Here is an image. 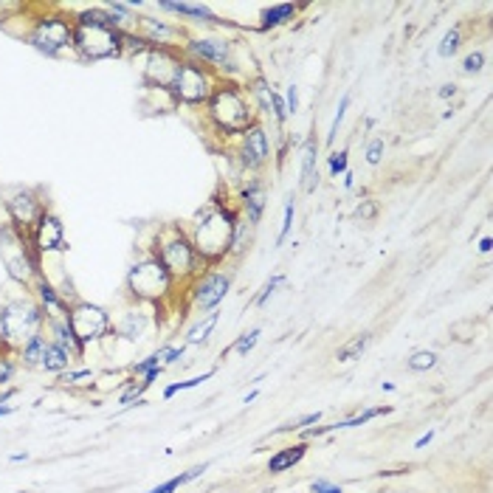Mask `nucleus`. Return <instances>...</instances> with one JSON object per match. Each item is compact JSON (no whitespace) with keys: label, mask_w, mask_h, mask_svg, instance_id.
<instances>
[{"label":"nucleus","mask_w":493,"mask_h":493,"mask_svg":"<svg viewBox=\"0 0 493 493\" xmlns=\"http://www.w3.org/2000/svg\"><path fill=\"white\" fill-rule=\"evenodd\" d=\"M234 220H237V217H232L226 209H209V212L197 220L195 237H192V248L197 251L200 259H206V262H220L223 256H229Z\"/></svg>","instance_id":"obj_1"},{"label":"nucleus","mask_w":493,"mask_h":493,"mask_svg":"<svg viewBox=\"0 0 493 493\" xmlns=\"http://www.w3.org/2000/svg\"><path fill=\"white\" fill-rule=\"evenodd\" d=\"M209 116L212 121L226 130V133H246L254 121V113H251V104L246 102V96L234 87L232 82L217 85L215 93L209 96Z\"/></svg>","instance_id":"obj_2"},{"label":"nucleus","mask_w":493,"mask_h":493,"mask_svg":"<svg viewBox=\"0 0 493 493\" xmlns=\"http://www.w3.org/2000/svg\"><path fill=\"white\" fill-rule=\"evenodd\" d=\"M43 327V308L28 299H14L0 308V332L9 344H28Z\"/></svg>","instance_id":"obj_3"},{"label":"nucleus","mask_w":493,"mask_h":493,"mask_svg":"<svg viewBox=\"0 0 493 493\" xmlns=\"http://www.w3.org/2000/svg\"><path fill=\"white\" fill-rule=\"evenodd\" d=\"M0 254H3L6 273L20 285H31V279L37 276V259L26 246V234L17 232L14 226L0 229Z\"/></svg>","instance_id":"obj_4"},{"label":"nucleus","mask_w":493,"mask_h":493,"mask_svg":"<svg viewBox=\"0 0 493 493\" xmlns=\"http://www.w3.org/2000/svg\"><path fill=\"white\" fill-rule=\"evenodd\" d=\"M172 276H169V271H166L164 265H161V259L158 256H150V259H144V262H136L133 268H130V273H127V288H130V293L133 296H139V299H158V296H164L166 291L172 288Z\"/></svg>","instance_id":"obj_5"},{"label":"nucleus","mask_w":493,"mask_h":493,"mask_svg":"<svg viewBox=\"0 0 493 493\" xmlns=\"http://www.w3.org/2000/svg\"><path fill=\"white\" fill-rule=\"evenodd\" d=\"M217 85L212 82V74L200 65V63H189L183 60L180 68H178V77L172 82V96L183 104H203L209 102V96L215 93Z\"/></svg>","instance_id":"obj_6"},{"label":"nucleus","mask_w":493,"mask_h":493,"mask_svg":"<svg viewBox=\"0 0 493 493\" xmlns=\"http://www.w3.org/2000/svg\"><path fill=\"white\" fill-rule=\"evenodd\" d=\"M65 322L74 332V338L80 344H90V341H99L102 335L110 332V316L107 310H102L99 305H90V302H77L68 308L65 313Z\"/></svg>","instance_id":"obj_7"},{"label":"nucleus","mask_w":493,"mask_h":493,"mask_svg":"<svg viewBox=\"0 0 493 493\" xmlns=\"http://www.w3.org/2000/svg\"><path fill=\"white\" fill-rule=\"evenodd\" d=\"M28 43L45 57H57L65 48H74V23H68L65 17H45L34 26Z\"/></svg>","instance_id":"obj_8"},{"label":"nucleus","mask_w":493,"mask_h":493,"mask_svg":"<svg viewBox=\"0 0 493 493\" xmlns=\"http://www.w3.org/2000/svg\"><path fill=\"white\" fill-rule=\"evenodd\" d=\"M156 256L161 259V265L169 271L172 279H178V276H192V273L197 271V265H200V256H197V251L192 248V240H186L183 234H175V237L164 240Z\"/></svg>","instance_id":"obj_9"},{"label":"nucleus","mask_w":493,"mask_h":493,"mask_svg":"<svg viewBox=\"0 0 493 493\" xmlns=\"http://www.w3.org/2000/svg\"><path fill=\"white\" fill-rule=\"evenodd\" d=\"M31 243L40 254H63L68 243H65V229H63L60 217L51 212H43L31 229Z\"/></svg>","instance_id":"obj_10"},{"label":"nucleus","mask_w":493,"mask_h":493,"mask_svg":"<svg viewBox=\"0 0 493 493\" xmlns=\"http://www.w3.org/2000/svg\"><path fill=\"white\" fill-rule=\"evenodd\" d=\"M180 57H175L169 48H150V57H147V65H144V80L161 90H169L175 77H178V68H180Z\"/></svg>","instance_id":"obj_11"},{"label":"nucleus","mask_w":493,"mask_h":493,"mask_svg":"<svg viewBox=\"0 0 493 493\" xmlns=\"http://www.w3.org/2000/svg\"><path fill=\"white\" fill-rule=\"evenodd\" d=\"M6 209H9V217L14 223L17 232L26 234V229H34V223L40 220V215L45 212V206L28 192V189H17L9 200H6Z\"/></svg>","instance_id":"obj_12"},{"label":"nucleus","mask_w":493,"mask_h":493,"mask_svg":"<svg viewBox=\"0 0 493 493\" xmlns=\"http://www.w3.org/2000/svg\"><path fill=\"white\" fill-rule=\"evenodd\" d=\"M229 288H232V279H229V273H220V271H215V273H206V276H200L197 282H195V308L197 310H215L223 299H226V293H229Z\"/></svg>","instance_id":"obj_13"},{"label":"nucleus","mask_w":493,"mask_h":493,"mask_svg":"<svg viewBox=\"0 0 493 493\" xmlns=\"http://www.w3.org/2000/svg\"><path fill=\"white\" fill-rule=\"evenodd\" d=\"M186 51L195 57V63H209V65H215V68H229V71H234L232 48H229L226 40H215V37L189 40Z\"/></svg>","instance_id":"obj_14"},{"label":"nucleus","mask_w":493,"mask_h":493,"mask_svg":"<svg viewBox=\"0 0 493 493\" xmlns=\"http://www.w3.org/2000/svg\"><path fill=\"white\" fill-rule=\"evenodd\" d=\"M240 156H243V164L248 169H259V166L268 161V136H265V130L259 124H251L246 133H243Z\"/></svg>","instance_id":"obj_15"},{"label":"nucleus","mask_w":493,"mask_h":493,"mask_svg":"<svg viewBox=\"0 0 493 493\" xmlns=\"http://www.w3.org/2000/svg\"><path fill=\"white\" fill-rule=\"evenodd\" d=\"M316 156H319V141L316 139H308L305 147H302V189L305 192H316V186H319Z\"/></svg>","instance_id":"obj_16"},{"label":"nucleus","mask_w":493,"mask_h":493,"mask_svg":"<svg viewBox=\"0 0 493 493\" xmlns=\"http://www.w3.org/2000/svg\"><path fill=\"white\" fill-rule=\"evenodd\" d=\"M139 26H141V34L139 37H144L153 48H166L169 40L175 37V28L172 26H166L161 20H153V17H139Z\"/></svg>","instance_id":"obj_17"},{"label":"nucleus","mask_w":493,"mask_h":493,"mask_svg":"<svg viewBox=\"0 0 493 493\" xmlns=\"http://www.w3.org/2000/svg\"><path fill=\"white\" fill-rule=\"evenodd\" d=\"M243 206H246L248 226H256L262 220V212H265V186L259 180H251L243 189Z\"/></svg>","instance_id":"obj_18"},{"label":"nucleus","mask_w":493,"mask_h":493,"mask_svg":"<svg viewBox=\"0 0 493 493\" xmlns=\"http://www.w3.org/2000/svg\"><path fill=\"white\" fill-rule=\"evenodd\" d=\"M164 11H175V14H183V17H195V20H203V23H220V17L212 14L209 6L203 3H158Z\"/></svg>","instance_id":"obj_19"},{"label":"nucleus","mask_w":493,"mask_h":493,"mask_svg":"<svg viewBox=\"0 0 493 493\" xmlns=\"http://www.w3.org/2000/svg\"><path fill=\"white\" fill-rule=\"evenodd\" d=\"M293 14H296V6L293 3H279V6H271V9H265L262 11V23H259V28L262 31H268V28H276V26H282V23H288V20H293Z\"/></svg>","instance_id":"obj_20"},{"label":"nucleus","mask_w":493,"mask_h":493,"mask_svg":"<svg viewBox=\"0 0 493 493\" xmlns=\"http://www.w3.org/2000/svg\"><path fill=\"white\" fill-rule=\"evenodd\" d=\"M302 457H305V445H291V448H282L279 454H273V457H271L268 471H271V474H282V471L293 468V465H296Z\"/></svg>","instance_id":"obj_21"},{"label":"nucleus","mask_w":493,"mask_h":493,"mask_svg":"<svg viewBox=\"0 0 493 493\" xmlns=\"http://www.w3.org/2000/svg\"><path fill=\"white\" fill-rule=\"evenodd\" d=\"M68 364H71V352H65L63 347H57V344H51L48 341V347H45V355H43V369L45 372H65L68 369Z\"/></svg>","instance_id":"obj_22"},{"label":"nucleus","mask_w":493,"mask_h":493,"mask_svg":"<svg viewBox=\"0 0 493 493\" xmlns=\"http://www.w3.org/2000/svg\"><path fill=\"white\" fill-rule=\"evenodd\" d=\"M45 347H48V338L43 332H37L28 344H23V364L26 367H40L43 355H45Z\"/></svg>","instance_id":"obj_23"},{"label":"nucleus","mask_w":493,"mask_h":493,"mask_svg":"<svg viewBox=\"0 0 493 493\" xmlns=\"http://www.w3.org/2000/svg\"><path fill=\"white\" fill-rule=\"evenodd\" d=\"M251 96L256 99V104H259V110L265 116H273V90H271V85L265 82L262 77H256L251 82Z\"/></svg>","instance_id":"obj_24"},{"label":"nucleus","mask_w":493,"mask_h":493,"mask_svg":"<svg viewBox=\"0 0 493 493\" xmlns=\"http://www.w3.org/2000/svg\"><path fill=\"white\" fill-rule=\"evenodd\" d=\"M367 347H369V332H361V335L350 338L344 347H338L335 358H338V361H355V358H361V352H364Z\"/></svg>","instance_id":"obj_25"},{"label":"nucleus","mask_w":493,"mask_h":493,"mask_svg":"<svg viewBox=\"0 0 493 493\" xmlns=\"http://www.w3.org/2000/svg\"><path fill=\"white\" fill-rule=\"evenodd\" d=\"M209 465H195V468H189L186 474H180V477H172L169 482H164V485H158V488H153V491H147V493H172V491H178L180 485H186V482H192V480H197L203 471H206Z\"/></svg>","instance_id":"obj_26"},{"label":"nucleus","mask_w":493,"mask_h":493,"mask_svg":"<svg viewBox=\"0 0 493 493\" xmlns=\"http://www.w3.org/2000/svg\"><path fill=\"white\" fill-rule=\"evenodd\" d=\"M248 220H234V232H232V246H229V254H243L248 246Z\"/></svg>","instance_id":"obj_27"},{"label":"nucleus","mask_w":493,"mask_h":493,"mask_svg":"<svg viewBox=\"0 0 493 493\" xmlns=\"http://www.w3.org/2000/svg\"><path fill=\"white\" fill-rule=\"evenodd\" d=\"M217 319H220V313H217V310H212L206 322L195 325V327L189 330V344H200V341H206V338H209V332H212V330H215V325H217Z\"/></svg>","instance_id":"obj_28"},{"label":"nucleus","mask_w":493,"mask_h":493,"mask_svg":"<svg viewBox=\"0 0 493 493\" xmlns=\"http://www.w3.org/2000/svg\"><path fill=\"white\" fill-rule=\"evenodd\" d=\"M460 40H462V31H460V26H454V28H451V31L443 37V43H440V48H437V51H440V57H443V60L454 57V54H457V48H460Z\"/></svg>","instance_id":"obj_29"},{"label":"nucleus","mask_w":493,"mask_h":493,"mask_svg":"<svg viewBox=\"0 0 493 493\" xmlns=\"http://www.w3.org/2000/svg\"><path fill=\"white\" fill-rule=\"evenodd\" d=\"M434 364H437V355H434L431 350H420V352H414V355L409 358L411 372H428Z\"/></svg>","instance_id":"obj_30"},{"label":"nucleus","mask_w":493,"mask_h":493,"mask_svg":"<svg viewBox=\"0 0 493 493\" xmlns=\"http://www.w3.org/2000/svg\"><path fill=\"white\" fill-rule=\"evenodd\" d=\"M141 332H144V316L141 313H127V319L121 325V335L136 341V338H141Z\"/></svg>","instance_id":"obj_31"},{"label":"nucleus","mask_w":493,"mask_h":493,"mask_svg":"<svg viewBox=\"0 0 493 493\" xmlns=\"http://www.w3.org/2000/svg\"><path fill=\"white\" fill-rule=\"evenodd\" d=\"M347 107H350V93H344V96H341V102H338L335 119H332V124H330L327 144H332V141H335V133H338V127H341V121H344V113H347Z\"/></svg>","instance_id":"obj_32"},{"label":"nucleus","mask_w":493,"mask_h":493,"mask_svg":"<svg viewBox=\"0 0 493 493\" xmlns=\"http://www.w3.org/2000/svg\"><path fill=\"white\" fill-rule=\"evenodd\" d=\"M282 282H285V273H276V276H271V279L265 282V288H262V293L256 296V302H254V305H256V308H262V305H265V302H268V299H271V296L276 293V288H279Z\"/></svg>","instance_id":"obj_33"},{"label":"nucleus","mask_w":493,"mask_h":493,"mask_svg":"<svg viewBox=\"0 0 493 493\" xmlns=\"http://www.w3.org/2000/svg\"><path fill=\"white\" fill-rule=\"evenodd\" d=\"M256 341H259V330H251V332L240 335V338L234 341V347H232V350H234L237 355H248V352L256 347Z\"/></svg>","instance_id":"obj_34"},{"label":"nucleus","mask_w":493,"mask_h":493,"mask_svg":"<svg viewBox=\"0 0 493 493\" xmlns=\"http://www.w3.org/2000/svg\"><path fill=\"white\" fill-rule=\"evenodd\" d=\"M209 375H212V372H206V375H197V378H189V381H180V384H172V386H166L164 398L169 401V398H172V395H178L180 389H195V386H200L203 381H209Z\"/></svg>","instance_id":"obj_35"},{"label":"nucleus","mask_w":493,"mask_h":493,"mask_svg":"<svg viewBox=\"0 0 493 493\" xmlns=\"http://www.w3.org/2000/svg\"><path fill=\"white\" fill-rule=\"evenodd\" d=\"M378 212H381L378 200H361V203H358V209H355V215H358L361 220H367V223H372V220L378 217Z\"/></svg>","instance_id":"obj_36"},{"label":"nucleus","mask_w":493,"mask_h":493,"mask_svg":"<svg viewBox=\"0 0 493 493\" xmlns=\"http://www.w3.org/2000/svg\"><path fill=\"white\" fill-rule=\"evenodd\" d=\"M291 226H293V200L285 203V217H282V229H279V237H276V246H282L291 234Z\"/></svg>","instance_id":"obj_37"},{"label":"nucleus","mask_w":493,"mask_h":493,"mask_svg":"<svg viewBox=\"0 0 493 493\" xmlns=\"http://www.w3.org/2000/svg\"><path fill=\"white\" fill-rule=\"evenodd\" d=\"M319 411H313V414H305V417H296V420H291V423H285L279 431H299V428H305V426H310V423H319Z\"/></svg>","instance_id":"obj_38"},{"label":"nucleus","mask_w":493,"mask_h":493,"mask_svg":"<svg viewBox=\"0 0 493 493\" xmlns=\"http://www.w3.org/2000/svg\"><path fill=\"white\" fill-rule=\"evenodd\" d=\"M482 65H485V54H482V51H474V54L465 57L462 71H465V74H477V71H482Z\"/></svg>","instance_id":"obj_39"},{"label":"nucleus","mask_w":493,"mask_h":493,"mask_svg":"<svg viewBox=\"0 0 493 493\" xmlns=\"http://www.w3.org/2000/svg\"><path fill=\"white\" fill-rule=\"evenodd\" d=\"M381 158H384V139H372L369 147H367V161L375 166L381 164Z\"/></svg>","instance_id":"obj_40"},{"label":"nucleus","mask_w":493,"mask_h":493,"mask_svg":"<svg viewBox=\"0 0 493 493\" xmlns=\"http://www.w3.org/2000/svg\"><path fill=\"white\" fill-rule=\"evenodd\" d=\"M347 172V153H332L330 156V175H344Z\"/></svg>","instance_id":"obj_41"},{"label":"nucleus","mask_w":493,"mask_h":493,"mask_svg":"<svg viewBox=\"0 0 493 493\" xmlns=\"http://www.w3.org/2000/svg\"><path fill=\"white\" fill-rule=\"evenodd\" d=\"M285 110H288V116H296V110H299V90H296V85H291V87H288Z\"/></svg>","instance_id":"obj_42"},{"label":"nucleus","mask_w":493,"mask_h":493,"mask_svg":"<svg viewBox=\"0 0 493 493\" xmlns=\"http://www.w3.org/2000/svg\"><path fill=\"white\" fill-rule=\"evenodd\" d=\"M310 491L313 493H344L338 485H332V482H327V480H316V482L310 485Z\"/></svg>","instance_id":"obj_43"},{"label":"nucleus","mask_w":493,"mask_h":493,"mask_svg":"<svg viewBox=\"0 0 493 493\" xmlns=\"http://www.w3.org/2000/svg\"><path fill=\"white\" fill-rule=\"evenodd\" d=\"M144 389H147V384H144V381H141L139 386L133 384V386H130V389H127V392L121 395V403H124V406H130V403H133V398H139V395H141Z\"/></svg>","instance_id":"obj_44"},{"label":"nucleus","mask_w":493,"mask_h":493,"mask_svg":"<svg viewBox=\"0 0 493 493\" xmlns=\"http://www.w3.org/2000/svg\"><path fill=\"white\" fill-rule=\"evenodd\" d=\"M11 375H14V364L6 361V358H0V384H9Z\"/></svg>","instance_id":"obj_45"},{"label":"nucleus","mask_w":493,"mask_h":493,"mask_svg":"<svg viewBox=\"0 0 493 493\" xmlns=\"http://www.w3.org/2000/svg\"><path fill=\"white\" fill-rule=\"evenodd\" d=\"M82 378H90V369H82V372H68V375H63V381H65V384H77V381H82Z\"/></svg>","instance_id":"obj_46"},{"label":"nucleus","mask_w":493,"mask_h":493,"mask_svg":"<svg viewBox=\"0 0 493 493\" xmlns=\"http://www.w3.org/2000/svg\"><path fill=\"white\" fill-rule=\"evenodd\" d=\"M437 93H440V99H451V96L457 93V85H443Z\"/></svg>","instance_id":"obj_47"},{"label":"nucleus","mask_w":493,"mask_h":493,"mask_svg":"<svg viewBox=\"0 0 493 493\" xmlns=\"http://www.w3.org/2000/svg\"><path fill=\"white\" fill-rule=\"evenodd\" d=\"M431 437H434L431 431H428V434H423V437H420V440L414 443V448H423V445H428V443H431Z\"/></svg>","instance_id":"obj_48"},{"label":"nucleus","mask_w":493,"mask_h":493,"mask_svg":"<svg viewBox=\"0 0 493 493\" xmlns=\"http://www.w3.org/2000/svg\"><path fill=\"white\" fill-rule=\"evenodd\" d=\"M491 237H485V240H482V243H480V251H482V254H488V251H491Z\"/></svg>","instance_id":"obj_49"},{"label":"nucleus","mask_w":493,"mask_h":493,"mask_svg":"<svg viewBox=\"0 0 493 493\" xmlns=\"http://www.w3.org/2000/svg\"><path fill=\"white\" fill-rule=\"evenodd\" d=\"M6 414H11V406H0V417H6Z\"/></svg>","instance_id":"obj_50"}]
</instances>
